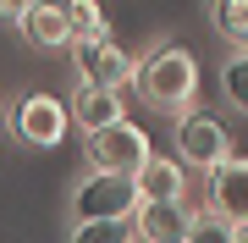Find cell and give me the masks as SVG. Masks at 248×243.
Returning <instances> with one entry per match:
<instances>
[{
    "label": "cell",
    "instance_id": "cell-1",
    "mask_svg": "<svg viewBox=\"0 0 248 243\" xmlns=\"http://www.w3.org/2000/svg\"><path fill=\"white\" fill-rule=\"evenodd\" d=\"M138 94L149 99L155 111H171V116H182L187 105L199 99V61L187 55L182 45H160L149 61L138 66Z\"/></svg>",
    "mask_w": 248,
    "mask_h": 243
},
{
    "label": "cell",
    "instance_id": "cell-2",
    "mask_svg": "<svg viewBox=\"0 0 248 243\" xmlns=\"http://www.w3.org/2000/svg\"><path fill=\"white\" fill-rule=\"evenodd\" d=\"M138 210V182L127 171H94L72 188V216L78 221H110V216H133Z\"/></svg>",
    "mask_w": 248,
    "mask_h": 243
},
{
    "label": "cell",
    "instance_id": "cell-3",
    "mask_svg": "<svg viewBox=\"0 0 248 243\" xmlns=\"http://www.w3.org/2000/svg\"><path fill=\"white\" fill-rule=\"evenodd\" d=\"M149 161V133L133 122H110V127H99V133H89V166L94 171H133Z\"/></svg>",
    "mask_w": 248,
    "mask_h": 243
},
{
    "label": "cell",
    "instance_id": "cell-4",
    "mask_svg": "<svg viewBox=\"0 0 248 243\" xmlns=\"http://www.w3.org/2000/svg\"><path fill=\"white\" fill-rule=\"evenodd\" d=\"M72 127V111L61 105L55 94H22L17 99V138L33 149H55Z\"/></svg>",
    "mask_w": 248,
    "mask_h": 243
},
{
    "label": "cell",
    "instance_id": "cell-5",
    "mask_svg": "<svg viewBox=\"0 0 248 243\" xmlns=\"http://www.w3.org/2000/svg\"><path fill=\"white\" fill-rule=\"evenodd\" d=\"M177 149H182V161L187 166H221L226 161V127L215 122V116H204V111H187V116H177Z\"/></svg>",
    "mask_w": 248,
    "mask_h": 243
},
{
    "label": "cell",
    "instance_id": "cell-6",
    "mask_svg": "<svg viewBox=\"0 0 248 243\" xmlns=\"http://www.w3.org/2000/svg\"><path fill=\"white\" fill-rule=\"evenodd\" d=\"M72 55H78L83 83H99V89H122V83L138 78V61L122 45H110V39H99V45H72Z\"/></svg>",
    "mask_w": 248,
    "mask_h": 243
},
{
    "label": "cell",
    "instance_id": "cell-7",
    "mask_svg": "<svg viewBox=\"0 0 248 243\" xmlns=\"http://www.w3.org/2000/svg\"><path fill=\"white\" fill-rule=\"evenodd\" d=\"M193 216L199 210H187V199H143V210H138V243H187Z\"/></svg>",
    "mask_w": 248,
    "mask_h": 243
},
{
    "label": "cell",
    "instance_id": "cell-8",
    "mask_svg": "<svg viewBox=\"0 0 248 243\" xmlns=\"http://www.w3.org/2000/svg\"><path fill=\"white\" fill-rule=\"evenodd\" d=\"M210 210L226 221H248V161L226 155L221 166H210Z\"/></svg>",
    "mask_w": 248,
    "mask_h": 243
},
{
    "label": "cell",
    "instance_id": "cell-9",
    "mask_svg": "<svg viewBox=\"0 0 248 243\" xmlns=\"http://www.w3.org/2000/svg\"><path fill=\"white\" fill-rule=\"evenodd\" d=\"M17 28L28 33L33 50H72V28H66V6L61 0H33Z\"/></svg>",
    "mask_w": 248,
    "mask_h": 243
},
{
    "label": "cell",
    "instance_id": "cell-10",
    "mask_svg": "<svg viewBox=\"0 0 248 243\" xmlns=\"http://www.w3.org/2000/svg\"><path fill=\"white\" fill-rule=\"evenodd\" d=\"M72 122H78L83 133H99V127H110V122H127L122 94H116V89H99V83H83V89L72 94Z\"/></svg>",
    "mask_w": 248,
    "mask_h": 243
},
{
    "label": "cell",
    "instance_id": "cell-11",
    "mask_svg": "<svg viewBox=\"0 0 248 243\" xmlns=\"http://www.w3.org/2000/svg\"><path fill=\"white\" fill-rule=\"evenodd\" d=\"M133 182H138V205L143 199H187V171L177 161H160V155H149L133 171Z\"/></svg>",
    "mask_w": 248,
    "mask_h": 243
},
{
    "label": "cell",
    "instance_id": "cell-12",
    "mask_svg": "<svg viewBox=\"0 0 248 243\" xmlns=\"http://www.w3.org/2000/svg\"><path fill=\"white\" fill-rule=\"evenodd\" d=\"M61 6H66L72 45H99V39H110V22H105V11H99L94 0H61Z\"/></svg>",
    "mask_w": 248,
    "mask_h": 243
},
{
    "label": "cell",
    "instance_id": "cell-13",
    "mask_svg": "<svg viewBox=\"0 0 248 243\" xmlns=\"http://www.w3.org/2000/svg\"><path fill=\"white\" fill-rule=\"evenodd\" d=\"M210 22L232 50H248V0H210Z\"/></svg>",
    "mask_w": 248,
    "mask_h": 243
},
{
    "label": "cell",
    "instance_id": "cell-14",
    "mask_svg": "<svg viewBox=\"0 0 248 243\" xmlns=\"http://www.w3.org/2000/svg\"><path fill=\"white\" fill-rule=\"evenodd\" d=\"M221 94H226L232 111H243V116H248V50H237V55H226V61H221Z\"/></svg>",
    "mask_w": 248,
    "mask_h": 243
},
{
    "label": "cell",
    "instance_id": "cell-15",
    "mask_svg": "<svg viewBox=\"0 0 248 243\" xmlns=\"http://www.w3.org/2000/svg\"><path fill=\"white\" fill-rule=\"evenodd\" d=\"M66 243H133V221L110 216V221H78Z\"/></svg>",
    "mask_w": 248,
    "mask_h": 243
},
{
    "label": "cell",
    "instance_id": "cell-16",
    "mask_svg": "<svg viewBox=\"0 0 248 243\" xmlns=\"http://www.w3.org/2000/svg\"><path fill=\"white\" fill-rule=\"evenodd\" d=\"M187 243H232V221L226 216H193V232H187Z\"/></svg>",
    "mask_w": 248,
    "mask_h": 243
},
{
    "label": "cell",
    "instance_id": "cell-17",
    "mask_svg": "<svg viewBox=\"0 0 248 243\" xmlns=\"http://www.w3.org/2000/svg\"><path fill=\"white\" fill-rule=\"evenodd\" d=\"M232 243H248V221H232Z\"/></svg>",
    "mask_w": 248,
    "mask_h": 243
}]
</instances>
